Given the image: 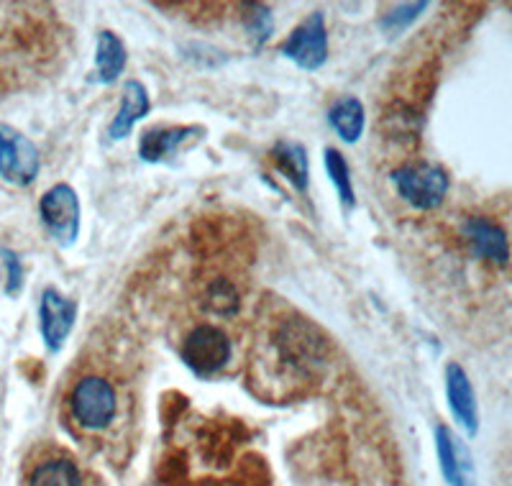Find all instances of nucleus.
Listing matches in <instances>:
<instances>
[{
    "label": "nucleus",
    "mask_w": 512,
    "mask_h": 486,
    "mask_svg": "<svg viewBox=\"0 0 512 486\" xmlns=\"http://www.w3.org/2000/svg\"><path fill=\"white\" fill-rule=\"evenodd\" d=\"M397 195L418 210H433L446 200L448 174L438 164L415 162L392 172Z\"/></svg>",
    "instance_id": "f257e3e1"
},
{
    "label": "nucleus",
    "mask_w": 512,
    "mask_h": 486,
    "mask_svg": "<svg viewBox=\"0 0 512 486\" xmlns=\"http://www.w3.org/2000/svg\"><path fill=\"white\" fill-rule=\"evenodd\" d=\"M70 410L85 430H105L118 410L116 389L100 377H82L70 392Z\"/></svg>",
    "instance_id": "f03ea898"
},
{
    "label": "nucleus",
    "mask_w": 512,
    "mask_h": 486,
    "mask_svg": "<svg viewBox=\"0 0 512 486\" xmlns=\"http://www.w3.org/2000/svg\"><path fill=\"white\" fill-rule=\"evenodd\" d=\"M41 167L39 149L18 128L0 123V177L16 187H29Z\"/></svg>",
    "instance_id": "7ed1b4c3"
},
{
    "label": "nucleus",
    "mask_w": 512,
    "mask_h": 486,
    "mask_svg": "<svg viewBox=\"0 0 512 486\" xmlns=\"http://www.w3.org/2000/svg\"><path fill=\"white\" fill-rule=\"evenodd\" d=\"M39 213L49 236L62 246L70 249L80 236V200L70 185H54L44 192L39 203Z\"/></svg>",
    "instance_id": "20e7f679"
},
{
    "label": "nucleus",
    "mask_w": 512,
    "mask_h": 486,
    "mask_svg": "<svg viewBox=\"0 0 512 486\" xmlns=\"http://www.w3.org/2000/svg\"><path fill=\"white\" fill-rule=\"evenodd\" d=\"M182 361L200 377H210L231 361V341L216 325H198L182 341Z\"/></svg>",
    "instance_id": "39448f33"
},
{
    "label": "nucleus",
    "mask_w": 512,
    "mask_h": 486,
    "mask_svg": "<svg viewBox=\"0 0 512 486\" xmlns=\"http://www.w3.org/2000/svg\"><path fill=\"white\" fill-rule=\"evenodd\" d=\"M280 52L290 62H295L297 67H303V70H320L328 59V34L323 13H310L303 24L295 26L285 44L280 47Z\"/></svg>",
    "instance_id": "423d86ee"
},
{
    "label": "nucleus",
    "mask_w": 512,
    "mask_h": 486,
    "mask_svg": "<svg viewBox=\"0 0 512 486\" xmlns=\"http://www.w3.org/2000/svg\"><path fill=\"white\" fill-rule=\"evenodd\" d=\"M280 346L282 359L287 364H295L297 369L318 366L326 359V338L320 336V330L310 325L308 320H290L280 328Z\"/></svg>",
    "instance_id": "0eeeda50"
},
{
    "label": "nucleus",
    "mask_w": 512,
    "mask_h": 486,
    "mask_svg": "<svg viewBox=\"0 0 512 486\" xmlns=\"http://www.w3.org/2000/svg\"><path fill=\"white\" fill-rule=\"evenodd\" d=\"M77 318V305L75 300L64 297L62 292L54 290V287H47L41 292L39 302V328L41 338H44V346L49 351L57 353L59 348L64 346V341L70 338L72 328H75Z\"/></svg>",
    "instance_id": "6e6552de"
},
{
    "label": "nucleus",
    "mask_w": 512,
    "mask_h": 486,
    "mask_svg": "<svg viewBox=\"0 0 512 486\" xmlns=\"http://www.w3.org/2000/svg\"><path fill=\"white\" fill-rule=\"evenodd\" d=\"M461 233L472 246L474 256L477 259L489 261V264H497V267H505L510 261V243H507V233L500 223L495 220L482 218V215H474V218H466Z\"/></svg>",
    "instance_id": "1a4fd4ad"
},
{
    "label": "nucleus",
    "mask_w": 512,
    "mask_h": 486,
    "mask_svg": "<svg viewBox=\"0 0 512 486\" xmlns=\"http://www.w3.org/2000/svg\"><path fill=\"white\" fill-rule=\"evenodd\" d=\"M446 400L451 412H454L456 423L466 430L469 435H477L479 430V407L477 394H474L469 374L461 369L456 361L446 366Z\"/></svg>",
    "instance_id": "9d476101"
},
{
    "label": "nucleus",
    "mask_w": 512,
    "mask_h": 486,
    "mask_svg": "<svg viewBox=\"0 0 512 486\" xmlns=\"http://www.w3.org/2000/svg\"><path fill=\"white\" fill-rule=\"evenodd\" d=\"M200 134L198 126H154L146 128L139 139V157L149 164L175 157L185 141Z\"/></svg>",
    "instance_id": "9b49d317"
},
{
    "label": "nucleus",
    "mask_w": 512,
    "mask_h": 486,
    "mask_svg": "<svg viewBox=\"0 0 512 486\" xmlns=\"http://www.w3.org/2000/svg\"><path fill=\"white\" fill-rule=\"evenodd\" d=\"M149 108H152L149 90H146L139 80H128L121 90V108H118V113L113 116L105 136L111 141L126 139V136L134 131L136 123L149 113Z\"/></svg>",
    "instance_id": "f8f14e48"
},
{
    "label": "nucleus",
    "mask_w": 512,
    "mask_h": 486,
    "mask_svg": "<svg viewBox=\"0 0 512 486\" xmlns=\"http://www.w3.org/2000/svg\"><path fill=\"white\" fill-rule=\"evenodd\" d=\"M436 451L448 486H469V456L446 425H436Z\"/></svg>",
    "instance_id": "ddd939ff"
},
{
    "label": "nucleus",
    "mask_w": 512,
    "mask_h": 486,
    "mask_svg": "<svg viewBox=\"0 0 512 486\" xmlns=\"http://www.w3.org/2000/svg\"><path fill=\"white\" fill-rule=\"evenodd\" d=\"M269 157H272L274 169L290 182L295 190L305 192L310 185V159H308V149L303 144H297V141H280V144H274L272 151H269Z\"/></svg>",
    "instance_id": "4468645a"
},
{
    "label": "nucleus",
    "mask_w": 512,
    "mask_h": 486,
    "mask_svg": "<svg viewBox=\"0 0 512 486\" xmlns=\"http://www.w3.org/2000/svg\"><path fill=\"white\" fill-rule=\"evenodd\" d=\"M128 54L126 44L113 31H100L98 49H95V75L93 80L100 85H111L116 77L126 70Z\"/></svg>",
    "instance_id": "2eb2a0df"
},
{
    "label": "nucleus",
    "mask_w": 512,
    "mask_h": 486,
    "mask_svg": "<svg viewBox=\"0 0 512 486\" xmlns=\"http://www.w3.org/2000/svg\"><path fill=\"white\" fill-rule=\"evenodd\" d=\"M328 123L346 144H356L364 134V105L354 95L338 98L328 110Z\"/></svg>",
    "instance_id": "dca6fc26"
},
{
    "label": "nucleus",
    "mask_w": 512,
    "mask_h": 486,
    "mask_svg": "<svg viewBox=\"0 0 512 486\" xmlns=\"http://www.w3.org/2000/svg\"><path fill=\"white\" fill-rule=\"evenodd\" d=\"M29 486H82V476L70 458H49L36 466Z\"/></svg>",
    "instance_id": "f3484780"
},
{
    "label": "nucleus",
    "mask_w": 512,
    "mask_h": 486,
    "mask_svg": "<svg viewBox=\"0 0 512 486\" xmlns=\"http://www.w3.org/2000/svg\"><path fill=\"white\" fill-rule=\"evenodd\" d=\"M323 162H326V172H328V177H331L333 187H336V192H338V200H341L346 208H354V203H356L354 185H351L349 164H346V159L341 157V151L326 149V157H323Z\"/></svg>",
    "instance_id": "a211bd4d"
},
{
    "label": "nucleus",
    "mask_w": 512,
    "mask_h": 486,
    "mask_svg": "<svg viewBox=\"0 0 512 486\" xmlns=\"http://www.w3.org/2000/svg\"><path fill=\"white\" fill-rule=\"evenodd\" d=\"M239 290L233 287V282L228 279H218V282L210 284L208 295H205V307L210 313L223 315V318H231V315L239 313Z\"/></svg>",
    "instance_id": "6ab92c4d"
},
{
    "label": "nucleus",
    "mask_w": 512,
    "mask_h": 486,
    "mask_svg": "<svg viewBox=\"0 0 512 486\" xmlns=\"http://www.w3.org/2000/svg\"><path fill=\"white\" fill-rule=\"evenodd\" d=\"M244 11V29L246 34H249L251 44H254V47H264L274 31L272 13H269V8L262 6V3H249V6H244Z\"/></svg>",
    "instance_id": "aec40b11"
},
{
    "label": "nucleus",
    "mask_w": 512,
    "mask_h": 486,
    "mask_svg": "<svg viewBox=\"0 0 512 486\" xmlns=\"http://www.w3.org/2000/svg\"><path fill=\"white\" fill-rule=\"evenodd\" d=\"M425 8H428V3H405V6L392 8L390 13H384V16L379 18V29L390 36L402 34L413 21H418L420 13H423Z\"/></svg>",
    "instance_id": "412c9836"
},
{
    "label": "nucleus",
    "mask_w": 512,
    "mask_h": 486,
    "mask_svg": "<svg viewBox=\"0 0 512 486\" xmlns=\"http://www.w3.org/2000/svg\"><path fill=\"white\" fill-rule=\"evenodd\" d=\"M3 264H6V295L16 297L24 287V264L13 251H3Z\"/></svg>",
    "instance_id": "4be33fe9"
}]
</instances>
